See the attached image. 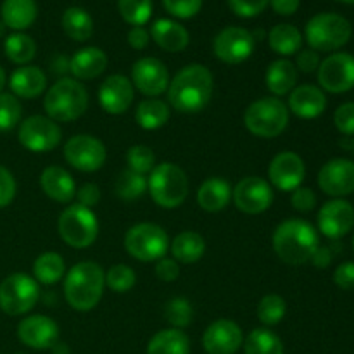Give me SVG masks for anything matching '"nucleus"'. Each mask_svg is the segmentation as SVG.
<instances>
[{
    "instance_id": "obj_51",
    "label": "nucleus",
    "mask_w": 354,
    "mask_h": 354,
    "mask_svg": "<svg viewBox=\"0 0 354 354\" xmlns=\"http://www.w3.org/2000/svg\"><path fill=\"white\" fill-rule=\"evenodd\" d=\"M334 282L339 289L354 290V263L348 261L339 265L334 272Z\"/></svg>"
},
{
    "instance_id": "obj_8",
    "label": "nucleus",
    "mask_w": 354,
    "mask_h": 354,
    "mask_svg": "<svg viewBox=\"0 0 354 354\" xmlns=\"http://www.w3.org/2000/svg\"><path fill=\"white\" fill-rule=\"evenodd\" d=\"M57 228L66 244L75 249H85L95 242L99 234V221L90 207L71 204L59 216Z\"/></svg>"
},
{
    "instance_id": "obj_41",
    "label": "nucleus",
    "mask_w": 354,
    "mask_h": 354,
    "mask_svg": "<svg viewBox=\"0 0 354 354\" xmlns=\"http://www.w3.org/2000/svg\"><path fill=\"white\" fill-rule=\"evenodd\" d=\"M286 311L287 303L279 294H268L258 304V318L266 327H273V325L280 324L286 317Z\"/></svg>"
},
{
    "instance_id": "obj_30",
    "label": "nucleus",
    "mask_w": 354,
    "mask_h": 354,
    "mask_svg": "<svg viewBox=\"0 0 354 354\" xmlns=\"http://www.w3.org/2000/svg\"><path fill=\"white\" fill-rule=\"evenodd\" d=\"M297 82V69L287 59H279L268 66L266 71V86L277 97L287 95L294 90Z\"/></svg>"
},
{
    "instance_id": "obj_20",
    "label": "nucleus",
    "mask_w": 354,
    "mask_h": 354,
    "mask_svg": "<svg viewBox=\"0 0 354 354\" xmlns=\"http://www.w3.org/2000/svg\"><path fill=\"white\" fill-rule=\"evenodd\" d=\"M17 337L31 349H50L57 344L59 327L45 315H31L19 322Z\"/></svg>"
},
{
    "instance_id": "obj_17",
    "label": "nucleus",
    "mask_w": 354,
    "mask_h": 354,
    "mask_svg": "<svg viewBox=\"0 0 354 354\" xmlns=\"http://www.w3.org/2000/svg\"><path fill=\"white\" fill-rule=\"evenodd\" d=\"M304 176H306V166L296 152H280L270 162V185L282 192H292L297 187H301Z\"/></svg>"
},
{
    "instance_id": "obj_3",
    "label": "nucleus",
    "mask_w": 354,
    "mask_h": 354,
    "mask_svg": "<svg viewBox=\"0 0 354 354\" xmlns=\"http://www.w3.org/2000/svg\"><path fill=\"white\" fill-rule=\"evenodd\" d=\"M106 273L93 261H82L73 266L64 279V296L76 311H90L102 299Z\"/></svg>"
},
{
    "instance_id": "obj_56",
    "label": "nucleus",
    "mask_w": 354,
    "mask_h": 354,
    "mask_svg": "<svg viewBox=\"0 0 354 354\" xmlns=\"http://www.w3.org/2000/svg\"><path fill=\"white\" fill-rule=\"evenodd\" d=\"M299 3L301 0H270V6L280 16H292L299 9Z\"/></svg>"
},
{
    "instance_id": "obj_50",
    "label": "nucleus",
    "mask_w": 354,
    "mask_h": 354,
    "mask_svg": "<svg viewBox=\"0 0 354 354\" xmlns=\"http://www.w3.org/2000/svg\"><path fill=\"white\" fill-rule=\"evenodd\" d=\"M16 196V180L7 168L0 166V209L7 207Z\"/></svg>"
},
{
    "instance_id": "obj_7",
    "label": "nucleus",
    "mask_w": 354,
    "mask_h": 354,
    "mask_svg": "<svg viewBox=\"0 0 354 354\" xmlns=\"http://www.w3.org/2000/svg\"><path fill=\"white\" fill-rule=\"evenodd\" d=\"M244 124L256 137H279L289 124V109L279 97H265L245 109Z\"/></svg>"
},
{
    "instance_id": "obj_12",
    "label": "nucleus",
    "mask_w": 354,
    "mask_h": 354,
    "mask_svg": "<svg viewBox=\"0 0 354 354\" xmlns=\"http://www.w3.org/2000/svg\"><path fill=\"white\" fill-rule=\"evenodd\" d=\"M64 159L78 171L93 173L106 162V145L92 135H75L66 142Z\"/></svg>"
},
{
    "instance_id": "obj_63",
    "label": "nucleus",
    "mask_w": 354,
    "mask_h": 354,
    "mask_svg": "<svg viewBox=\"0 0 354 354\" xmlns=\"http://www.w3.org/2000/svg\"><path fill=\"white\" fill-rule=\"evenodd\" d=\"M353 152H354V140H353Z\"/></svg>"
},
{
    "instance_id": "obj_31",
    "label": "nucleus",
    "mask_w": 354,
    "mask_h": 354,
    "mask_svg": "<svg viewBox=\"0 0 354 354\" xmlns=\"http://www.w3.org/2000/svg\"><path fill=\"white\" fill-rule=\"evenodd\" d=\"M169 249L176 261L183 263V265H192V263L199 261L206 252V241L197 232L187 230L173 239Z\"/></svg>"
},
{
    "instance_id": "obj_11",
    "label": "nucleus",
    "mask_w": 354,
    "mask_h": 354,
    "mask_svg": "<svg viewBox=\"0 0 354 354\" xmlns=\"http://www.w3.org/2000/svg\"><path fill=\"white\" fill-rule=\"evenodd\" d=\"M17 138L30 152H48L61 144L62 131L48 116H30L19 124Z\"/></svg>"
},
{
    "instance_id": "obj_48",
    "label": "nucleus",
    "mask_w": 354,
    "mask_h": 354,
    "mask_svg": "<svg viewBox=\"0 0 354 354\" xmlns=\"http://www.w3.org/2000/svg\"><path fill=\"white\" fill-rule=\"evenodd\" d=\"M270 0H228L232 12L239 17H254L268 7Z\"/></svg>"
},
{
    "instance_id": "obj_60",
    "label": "nucleus",
    "mask_w": 354,
    "mask_h": 354,
    "mask_svg": "<svg viewBox=\"0 0 354 354\" xmlns=\"http://www.w3.org/2000/svg\"><path fill=\"white\" fill-rule=\"evenodd\" d=\"M6 30H7V26H6V24H3V21L0 19V38H2L3 35H6Z\"/></svg>"
},
{
    "instance_id": "obj_52",
    "label": "nucleus",
    "mask_w": 354,
    "mask_h": 354,
    "mask_svg": "<svg viewBox=\"0 0 354 354\" xmlns=\"http://www.w3.org/2000/svg\"><path fill=\"white\" fill-rule=\"evenodd\" d=\"M156 275L162 282H173V280L178 279L180 275V266L175 259L169 258H161L159 261H156Z\"/></svg>"
},
{
    "instance_id": "obj_40",
    "label": "nucleus",
    "mask_w": 354,
    "mask_h": 354,
    "mask_svg": "<svg viewBox=\"0 0 354 354\" xmlns=\"http://www.w3.org/2000/svg\"><path fill=\"white\" fill-rule=\"evenodd\" d=\"M121 17L131 26H144L152 16V0H118Z\"/></svg>"
},
{
    "instance_id": "obj_25",
    "label": "nucleus",
    "mask_w": 354,
    "mask_h": 354,
    "mask_svg": "<svg viewBox=\"0 0 354 354\" xmlns=\"http://www.w3.org/2000/svg\"><path fill=\"white\" fill-rule=\"evenodd\" d=\"M9 86L12 95L21 99H37L47 88V76L37 66H23L10 75Z\"/></svg>"
},
{
    "instance_id": "obj_34",
    "label": "nucleus",
    "mask_w": 354,
    "mask_h": 354,
    "mask_svg": "<svg viewBox=\"0 0 354 354\" xmlns=\"http://www.w3.org/2000/svg\"><path fill=\"white\" fill-rule=\"evenodd\" d=\"M62 30L71 40L86 41L93 35V19L82 7H69L62 14Z\"/></svg>"
},
{
    "instance_id": "obj_53",
    "label": "nucleus",
    "mask_w": 354,
    "mask_h": 354,
    "mask_svg": "<svg viewBox=\"0 0 354 354\" xmlns=\"http://www.w3.org/2000/svg\"><path fill=\"white\" fill-rule=\"evenodd\" d=\"M294 66H296V69H299L303 73H315L318 71V66H320V55L313 48L301 50L297 52V59Z\"/></svg>"
},
{
    "instance_id": "obj_26",
    "label": "nucleus",
    "mask_w": 354,
    "mask_h": 354,
    "mask_svg": "<svg viewBox=\"0 0 354 354\" xmlns=\"http://www.w3.org/2000/svg\"><path fill=\"white\" fill-rule=\"evenodd\" d=\"M106 68L107 55L99 47L80 48L69 61V71L75 80H93L102 75Z\"/></svg>"
},
{
    "instance_id": "obj_39",
    "label": "nucleus",
    "mask_w": 354,
    "mask_h": 354,
    "mask_svg": "<svg viewBox=\"0 0 354 354\" xmlns=\"http://www.w3.org/2000/svg\"><path fill=\"white\" fill-rule=\"evenodd\" d=\"M147 190V178L144 175L131 171V169H124L120 173L116 180V196L124 201H135L142 197Z\"/></svg>"
},
{
    "instance_id": "obj_2",
    "label": "nucleus",
    "mask_w": 354,
    "mask_h": 354,
    "mask_svg": "<svg viewBox=\"0 0 354 354\" xmlns=\"http://www.w3.org/2000/svg\"><path fill=\"white\" fill-rule=\"evenodd\" d=\"M273 249L283 263L292 266L304 265L320 245L318 232L308 221L290 218L282 221L273 234Z\"/></svg>"
},
{
    "instance_id": "obj_45",
    "label": "nucleus",
    "mask_w": 354,
    "mask_h": 354,
    "mask_svg": "<svg viewBox=\"0 0 354 354\" xmlns=\"http://www.w3.org/2000/svg\"><path fill=\"white\" fill-rule=\"evenodd\" d=\"M21 104L16 95L0 92V131H9L21 121Z\"/></svg>"
},
{
    "instance_id": "obj_44",
    "label": "nucleus",
    "mask_w": 354,
    "mask_h": 354,
    "mask_svg": "<svg viewBox=\"0 0 354 354\" xmlns=\"http://www.w3.org/2000/svg\"><path fill=\"white\" fill-rule=\"evenodd\" d=\"M135 282H137L135 272L127 265H114L106 273V283L113 292H128V290L133 289Z\"/></svg>"
},
{
    "instance_id": "obj_1",
    "label": "nucleus",
    "mask_w": 354,
    "mask_h": 354,
    "mask_svg": "<svg viewBox=\"0 0 354 354\" xmlns=\"http://www.w3.org/2000/svg\"><path fill=\"white\" fill-rule=\"evenodd\" d=\"M214 90V80L203 64H189L176 73L169 82L168 99L178 113H199L209 104Z\"/></svg>"
},
{
    "instance_id": "obj_42",
    "label": "nucleus",
    "mask_w": 354,
    "mask_h": 354,
    "mask_svg": "<svg viewBox=\"0 0 354 354\" xmlns=\"http://www.w3.org/2000/svg\"><path fill=\"white\" fill-rule=\"evenodd\" d=\"M166 320L175 328H185L187 325L192 324L194 308L189 299L185 297H173L165 306Z\"/></svg>"
},
{
    "instance_id": "obj_38",
    "label": "nucleus",
    "mask_w": 354,
    "mask_h": 354,
    "mask_svg": "<svg viewBox=\"0 0 354 354\" xmlns=\"http://www.w3.org/2000/svg\"><path fill=\"white\" fill-rule=\"evenodd\" d=\"M3 50H6L7 59L14 64H28L30 61H33L35 54H37V44L30 35L12 33L6 38Z\"/></svg>"
},
{
    "instance_id": "obj_5",
    "label": "nucleus",
    "mask_w": 354,
    "mask_h": 354,
    "mask_svg": "<svg viewBox=\"0 0 354 354\" xmlns=\"http://www.w3.org/2000/svg\"><path fill=\"white\" fill-rule=\"evenodd\" d=\"M147 189L158 206L175 209L182 206L189 196V178L180 166L173 162H161L151 171Z\"/></svg>"
},
{
    "instance_id": "obj_46",
    "label": "nucleus",
    "mask_w": 354,
    "mask_h": 354,
    "mask_svg": "<svg viewBox=\"0 0 354 354\" xmlns=\"http://www.w3.org/2000/svg\"><path fill=\"white\" fill-rule=\"evenodd\" d=\"M165 9L178 19H190L203 7V0H162Z\"/></svg>"
},
{
    "instance_id": "obj_23",
    "label": "nucleus",
    "mask_w": 354,
    "mask_h": 354,
    "mask_svg": "<svg viewBox=\"0 0 354 354\" xmlns=\"http://www.w3.org/2000/svg\"><path fill=\"white\" fill-rule=\"evenodd\" d=\"M327 107V97L324 90L315 85H301L289 95V109L303 120H315Z\"/></svg>"
},
{
    "instance_id": "obj_58",
    "label": "nucleus",
    "mask_w": 354,
    "mask_h": 354,
    "mask_svg": "<svg viewBox=\"0 0 354 354\" xmlns=\"http://www.w3.org/2000/svg\"><path fill=\"white\" fill-rule=\"evenodd\" d=\"M52 68H54L55 73H64V71H68V69H69V61H68V59H64V57H57L55 61H52L50 69Z\"/></svg>"
},
{
    "instance_id": "obj_62",
    "label": "nucleus",
    "mask_w": 354,
    "mask_h": 354,
    "mask_svg": "<svg viewBox=\"0 0 354 354\" xmlns=\"http://www.w3.org/2000/svg\"><path fill=\"white\" fill-rule=\"evenodd\" d=\"M353 249H354V237H353Z\"/></svg>"
},
{
    "instance_id": "obj_61",
    "label": "nucleus",
    "mask_w": 354,
    "mask_h": 354,
    "mask_svg": "<svg viewBox=\"0 0 354 354\" xmlns=\"http://www.w3.org/2000/svg\"><path fill=\"white\" fill-rule=\"evenodd\" d=\"M339 2H344V3H354V0H339Z\"/></svg>"
},
{
    "instance_id": "obj_54",
    "label": "nucleus",
    "mask_w": 354,
    "mask_h": 354,
    "mask_svg": "<svg viewBox=\"0 0 354 354\" xmlns=\"http://www.w3.org/2000/svg\"><path fill=\"white\" fill-rule=\"evenodd\" d=\"M75 197H78V204L92 209V206H97V204H99L100 189L95 183H83L80 189H76Z\"/></svg>"
},
{
    "instance_id": "obj_32",
    "label": "nucleus",
    "mask_w": 354,
    "mask_h": 354,
    "mask_svg": "<svg viewBox=\"0 0 354 354\" xmlns=\"http://www.w3.org/2000/svg\"><path fill=\"white\" fill-rule=\"evenodd\" d=\"M190 339L180 328L158 332L147 346V354H189Z\"/></svg>"
},
{
    "instance_id": "obj_43",
    "label": "nucleus",
    "mask_w": 354,
    "mask_h": 354,
    "mask_svg": "<svg viewBox=\"0 0 354 354\" xmlns=\"http://www.w3.org/2000/svg\"><path fill=\"white\" fill-rule=\"evenodd\" d=\"M127 165L128 169L145 176L154 169L156 156L147 145H131L127 152Z\"/></svg>"
},
{
    "instance_id": "obj_21",
    "label": "nucleus",
    "mask_w": 354,
    "mask_h": 354,
    "mask_svg": "<svg viewBox=\"0 0 354 354\" xmlns=\"http://www.w3.org/2000/svg\"><path fill=\"white\" fill-rule=\"evenodd\" d=\"M244 344L241 327L232 320H218L206 328L203 346L207 354H235Z\"/></svg>"
},
{
    "instance_id": "obj_19",
    "label": "nucleus",
    "mask_w": 354,
    "mask_h": 354,
    "mask_svg": "<svg viewBox=\"0 0 354 354\" xmlns=\"http://www.w3.org/2000/svg\"><path fill=\"white\" fill-rule=\"evenodd\" d=\"M318 185L327 196L344 197L354 192V162L337 158L325 162L318 173Z\"/></svg>"
},
{
    "instance_id": "obj_16",
    "label": "nucleus",
    "mask_w": 354,
    "mask_h": 354,
    "mask_svg": "<svg viewBox=\"0 0 354 354\" xmlns=\"http://www.w3.org/2000/svg\"><path fill=\"white\" fill-rule=\"evenodd\" d=\"M131 85L149 99H156L169 86V73L165 62L156 57H142L131 68Z\"/></svg>"
},
{
    "instance_id": "obj_6",
    "label": "nucleus",
    "mask_w": 354,
    "mask_h": 354,
    "mask_svg": "<svg viewBox=\"0 0 354 354\" xmlns=\"http://www.w3.org/2000/svg\"><path fill=\"white\" fill-rule=\"evenodd\" d=\"M306 40L317 52H334L344 47L353 35L351 23L335 12H322L306 24Z\"/></svg>"
},
{
    "instance_id": "obj_47",
    "label": "nucleus",
    "mask_w": 354,
    "mask_h": 354,
    "mask_svg": "<svg viewBox=\"0 0 354 354\" xmlns=\"http://www.w3.org/2000/svg\"><path fill=\"white\" fill-rule=\"evenodd\" d=\"M335 128L346 137L354 135V102H346L335 109L334 113Z\"/></svg>"
},
{
    "instance_id": "obj_27",
    "label": "nucleus",
    "mask_w": 354,
    "mask_h": 354,
    "mask_svg": "<svg viewBox=\"0 0 354 354\" xmlns=\"http://www.w3.org/2000/svg\"><path fill=\"white\" fill-rule=\"evenodd\" d=\"M151 37L162 50L182 52L189 45V31L171 19H158L151 26Z\"/></svg>"
},
{
    "instance_id": "obj_24",
    "label": "nucleus",
    "mask_w": 354,
    "mask_h": 354,
    "mask_svg": "<svg viewBox=\"0 0 354 354\" xmlns=\"http://www.w3.org/2000/svg\"><path fill=\"white\" fill-rule=\"evenodd\" d=\"M40 185L45 196L57 203H71L76 196V183L73 176L61 166H48L40 176Z\"/></svg>"
},
{
    "instance_id": "obj_14",
    "label": "nucleus",
    "mask_w": 354,
    "mask_h": 354,
    "mask_svg": "<svg viewBox=\"0 0 354 354\" xmlns=\"http://www.w3.org/2000/svg\"><path fill=\"white\" fill-rule=\"evenodd\" d=\"M256 38L245 28L228 26L216 35L213 41V50L220 61L227 64H241L248 61L254 52Z\"/></svg>"
},
{
    "instance_id": "obj_28",
    "label": "nucleus",
    "mask_w": 354,
    "mask_h": 354,
    "mask_svg": "<svg viewBox=\"0 0 354 354\" xmlns=\"http://www.w3.org/2000/svg\"><path fill=\"white\" fill-rule=\"evenodd\" d=\"M232 189L230 183L223 178H207L197 190V203L207 213L223 211L230 204Z\"/></svg>"
},
{
    "instance_id": "obj_29",
    "label": "nucleus",
    "mask_w": 354,
    "mask_h": 354,
    "mask_svg": "<svg viewBox=\"0 0 354 354\" xmlns=\"http://www.w3.org/2000/svg\"><path fill=\"white\" fill-rule=\"evenodd\" d=\"M0 16H2L3 24L10 30H26L38 16L37 2L35 0H3L0 7Z\"/></svg>"
},
{
    "instance_id": "obj_18",
    "label": "nucleus",
    "mask_w": 354,
    "mask_h": 354,
    "mask_svg": "<svg viewBox=\"0 0 354 354\" xmlns=\"http://www.w3.org/2000/svg\"><path fill=\"white\" fill-rule=\"evenodd\" d=\"M318 228L325 237L339 241L354 228V207L344 199L328 201L318 211Z\"/></svg>"
},
{
    "instance_id": "obj_9",
    "label": "nucleus",
    "mask_w": 354,
    "mask_h": 354,
    "mask_svg": "<svg viewBox=\"0 0 354 354\" xmlns=\"http://www.w3.org/2000/svg\"><path fill=\"white\" fill-rule=\"evenodd\" d=\"M124 249L142 263L159 261L169 249L168 234L156 223L133 225L124 235Z\"/></svg>"
},
{
    "instance_id": "obj_35",
    "label": "nucleus",
    "mask_w": 354,
    "mask_h": 354,
    "mask_svg": "<svg viewBox=\"0 0 354 354\" xmlns=\"http://www.w3.org/2000/svg\"><path fill=\"white\" fill-rule=\"evenodd\" d=\"M135 120L144 130H158L169 120V106L159 99H145L135 111Z\"/></svg>"
},
{
    "instance_id": "obj_57",
    "label": "nucleus",
    "mask_w": 354,
    "mask_h": 354,
    "mask_svg": "<svg viewBox=\"0 0 354 354\" xmlns=\"http://www.w3.org/2000/svg\"><path fill=\"white\" fill-rule=\"evenodd\" d=\"M317 268H327L332 263V251L328 248H324V245H318V249L315 251V254L311 256L310 259Z\"/></svg>"
},
{
    "instance_id": "obj_49",
    "label": "nucleus",
    "mask_w": 354,
    "mask_h": 354,
    "mask_svg": "<svg viewBox=\"0 0 354 354\" xmlns=\"http://www.w3.org/2000/svg\"><path fill=\"white\" fill-rule=\"evenodd\" d=\"M290 204L296 211L299 213H310L317 206V196L311 189L308 187H297L296 190H292V197H290Z\"/></svg>"
},
{
    "instance_id": "obj_59",
    "label": "nucleus",
    "mask_w": 354,
    "mask_h": 354,
    "mask_svg": "<svg viewBox=\"0 0 354 354\" xmlns=\"http://www.w3.org/2000/svg\"><path fill=\"white\" fill-rule=\"evenodd\" d=\"M6 83H7V75H6V71H3L2 66H0V92H2V90H3Z\"/></svg>"
},
{
    "instance_id": "obj_36",
    "label": "nucleus",
    "mask_w": 354,
    "mask_h": 354,
    "mask_svg": "<svg viewBox=\"0 0 354 354\" xmlns=\"http://www.w3.org/2000/svg\"><path fill=\"white\" fill-rule=\"evenodd\" d=\"M66 263L57 252H44L33 263L35 280L44 286H54L64 277Z\"/></svg>"
},
{
    "instance_id": "obj_55",
    "label": "nucleus",
    "mask_w": 354,
    "mask_h": 354,
    "mask_svg": "<svg viewBox=\"0 0 354 354\" xmlns=\"http://www.w3.org/2000/svg\"><path fill=\"white\" fill-rule=\"evenodd\" d=\"M149 37L151 35H149V31L144 26H133L128 31V44L135 50H142V48L149 45Z\"/></svg>"
},
{
    "instance_id": "obj_13",
    "label": "nucleus",
    "mask_w": 354,
    "mask_h": 354,
    "mask_svg": "<svg viewBox=\"0 0 354 354\" xmlns=\"http://www.w3.org/2000/svg\"><path fill=\"white\" fill-rule=\"evenodd\" d=\"M318 83L325 92L344 93L354 88V55L335 52L318 66Z\"/></svg>"
},
{
    "instance_id": "obj_15",
    "label": "nucleus",
    "mask_w": 354,
    "mask_h": 354,
    "mask_svg": "<svg viewBox=\"0 0 354 354\" xmlns=\"http://www.w3.org/2000/svg\"><path fill=\"white\" fill-rule=\"evenodd\" d=\"M232 197L239 211L245 214H259L272 206L273 189L259 176H248L235 185Z\"/></svg>"
},
{
    "instance_id": "obj_10",
    "label": "nucleus",
    "mask_w": 354,
    "mask_h": 354,
    "mask_svg": "<svg viewBox=\"0 0 354 354\" xmlns=\"http://www.w3.org/2000/svg\"><path fill=\"white\" fill-rule=\"evenodd\" d=\"M38 297V282L26 273H12L0 283V310L9 317H19L31 311Z\"/></svg>"
},
{
    "instance_id": "obj_33",
    "label": "nucleus",
    "mask_w": 354,
    "mask_h": 354,
    "mask_svg": "<svg viewBox=\"0 0 354 354\" xmlns=\"http://www.w3.org/2000/svg\"><path fill=\"white\" fill-rule=\"evenodd\" d=\"M268 44L273 52L280 55H294L301 50L303 45V37L301 31L292 24H277L270 30Z\"/></svg>"
},
{
    "instance_id": "obj_22",
    "label": "nucleus",
    "mask_w": 354,
    "mask_h": 354,
    "mask_svg": "<svg viewBox=\"0 0 354 354\" xmlns=\"http://www.w3.org/2000/svg\"><path fill=\"white\" fill-rule=\"evenodd\" d=\"M99 102L100 107L109 114L127 113L133 102L131 80L123 75L107 76L99 88Z\"/></svg>"
},
{
    "instance_id": "obj_4",
    "label": "nucleus",
    "mask_w": 354,
    "mask_h": 354,
    "mask_svg": "<svg viewBox=\"0 0 354 354\" xmlns=\"http://www.w3.org/2000/svg\"><path fill=\"white\" fill-rule=\"evenodd\" d=\"M44 107L52 121L69 123L85 114L88 107V93L78 80L61 78L48 88Z\"/></svg>"
},
{
    "instance_id": "obj_37",
    "label": "nucleus",
    "mask_w": 354,
    "mask_h": 354,
    "mask_svg": "<svg viewBox=\"0 0 354 354\" xmlns=\"http://www.w3.org/2000/svg\"><path fill=\"white\" fill-rule=\"evenodd\" d=\"M245 354H283V344L279 335L270 328H254L245 337L244 342Z\"/></svg>"
}]
</instances>
